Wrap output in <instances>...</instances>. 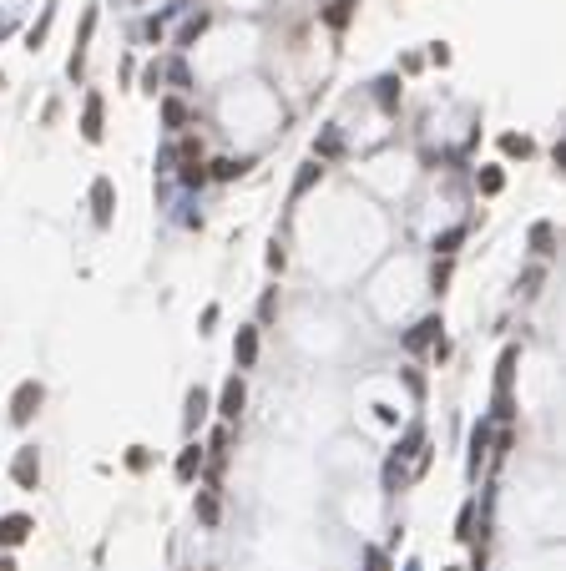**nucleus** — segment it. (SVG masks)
<instances>
[{"instance_id":"nucleus-17","label":"nucleus","mask_w":566,"mask_h":571,"mask_svg":"<svg viewBox=\"0 0 566 571\" xmlns=\"http://www.w3.org/2000/svg\"><path fill=\"white\" fill-rule=\"evenodd\" d=\"M197 516H202V521H207V526H212V521H217V500H212V495H202V505H197Z\"/></svg>"},{"instance_id":"nucleus-15","label":"nucleus","mask_w":566,"mask_h":571,"mask_svg":"<svg viewBox=\"0 0 566 571\" xmlns=\"http://www.w3.org/2000/svg\"><path fill=\"white\" fill-rule=\"evenodd\" d=\"M500 147L511 152V157H526V152H531V142H526V137H500Z\"/></svg>"},{"instance_id":"nucleus-19","label":"nucleus","mask_w":566,"mask_h":571,"mask_svg":"<svg viewBox=\"0 0 566 571\" xmlns=\"http://www.w3.org/2000/svg\"><path fill=\"white\" fill-rule=\"evenodd\" d=\"M0 571H16V561H0Z\"/></svg>"},{"instance_id":"nucleus-10","label":"nucleus","mask_w":566,"mask_h":571,"mask_svg":"<svg viewBox=\"0 0 566 571\" xmlns=\"http://www.w3.org/2000/svg\"><path fill=\"white\" fill-rule=\"evenodd\" d=\"M202 415H207V394H202V389H192V399H187V425H197Z\"/></svg>"},{"instance_id":"nucleus-16","label":"nucleus","mask_w":566,"mask_h":571,"mask_svg":"<svg viewBox=\"0 0 566 571\" xmlns=\"http://www.w3.org/2000/svg\"><path fill=\"white\" fill-rule=\"evenodd\" d=\"M505 187V178L495 173V167H490V173H480V192H500Z\"/></svg>"},{"instance_id":"nucleus-7","label":"nucleus","mask_w":566,"mask_h":571,"mask_svg":"<svg viewBox=\"0 0 566 571\" xmlns=\"http://www.w3.org/2000/svg\"><path fill=\"white\" fill-rule=\"evenodd\" d=\"M253 359H258V334H253V329H243V334H238V364L248 369Z\"/></svg>"},{"instance_id":"nucleus-11","label":"nucleus","mask_w":566,"mask_h":571,"mask_svg":"<svg viewBox=\"0 0 566 571\" xmlns=\"http://www.w3.org/2000/svg\"><path fill=\"white\" fill-rule=\"evenodd\" d=\"M162 117H167V127H182L187 122V106L182 101H162Z\"/></svg>"},{"instance_id":"nucleus-3","label":"nucleus","mask_w":566,"mask_h":571,"mask_svg":"<svg viewBox=\"0 0 566 571\" xmlns=\"http://www.w3.org/2000/svg\"><path fill=\"white\" fill-rule=\"evenodd\" d=\"M31 536V516H6L0 521V546H21Z\"/></svg>"},{"instance_id":"nucleus-14","label":"nucleus","mask_w":566,"mask_h":571,"mask_svg":"<svg viewBox=\"0 0 566 571\" xmlns=\"http://www.w3.org/2000/svg\"><path fill=\"white\" fill-rule=\"evenodd\" d=\"M319 178H324V167H304V173H299V182H294V192H309Z\"/></svg>"},{"instance_id":"nucleus-5","label":"nucleus","mask_w":566,"mask_h":571,"mask_svg":"<svg viewBox=\"0 0 566 571\" xmlns=\"http://www.w3.org/2000/svg\"><path fill=\"white\" fill-rule=\"evenodd\" d=\"M86 142H101V96H86V117H81Z\"/></svg>"},{"instance_id":"nucleus-13","label":"nucleus","mask_w":566,"mask_h":571,"mask_svg":"<svg viewBox=\"0 0 566 571\" xmlns=\"http://www.w3.org/2000/svg\"><path fill=\"white\" fill-rule=\"evenodd\" d=\"M349 11H354V0H334V6H329V26H344Z\"/></svg>"},{"instance_id":"nucleus-12","label":"nucleus","mask_w":566,"mask_h":571,"mask_svg":"<svg viewBox=\"0 0 566 571\" xmlns=\"http://www.w3.org/2000/svg\"><path fill=\"white\" fill-rule=\"evenodd\" d=\"M531 243H536V253H551V222H536L531 227Z\"/></svg>"},{"instance_id":"nucleus-4","label":"nucleus","mask_w":566,"mask_h":571,"mask_svg":"<svg viewBox=\"0 0 566 571\" xmlns=\"http://www.w3.org/2000/svg\"><path fill=\"white\" fill-rule=\"evenodd\" d=\"M36 475H41V461H36V450H21V455H16V480H21L26 490H36Z\"/></svg>"},{"instance_id":"nucleus-6","label":"nucleus","mask_w":566,"mask_h":571,"mask_svg":"<svg viewBox=\"0 0 566 571\" xmlns=\"http://www.w3.org/2000/svg\"><path fill=\"white\" fill-rule=\"evenodd\" d=\"M91 202H96V222H111V182H106V178H96Z\"/></svg>"},{"instance_id":"nucleus-2","label":"nucleus","mask_w":566,"mask_h":571,"mask_svg":"<svg viewBox=\"0 0 566 571\" xmlns=\"http://www.w3.org/2000/svg\"><path fill=\"white\" fill-rule=\"evenodd\" d=\"M238 410H243V379H228V384H222V399H217V415L222 420H238Z\"/></svg>"},{"instance_id":"nucleus-1","label":"nucleus","mask_w":566,"mask_h":571,"mask_svg":"<svg viewBox=\"0 0 566 571\" xmlns=\"http://www.w3.org/2000/svg\"><path fill=\"white\" fill-rule=\"evenodd\" d=\"M41 399H46V394H41V384H36V379H26V384L16 389V399H11V420H16V425H31V415L41 410Z\"/></svg>"},{"instance_id":"nucleus-9","label":"nucleus","mask_w":566,"mask_h":571,"mask_svg":"<svg viewBox=\"0 0 566 571\" xmlns=\"http://www.w3.org/2000/svg\"><path fill=\"white\" fill-rule=\"evenodd\" d=\"M435 329H440V324H435V319H425V324H420V329H415V334L405 339V344H410V349H425L430 339H435Z\"/></svg>"},{"instance_id":"nucleus-8","label":"nucleus","mask_w":566,"mask_h":571,"mask_svg":"<svg viewBox=\"0 0 566 571\" xmlns=\"http://www.w3.org/2000/svg\"><path fill=\"white\" fill-rule=\"evenodd\" d=\"M197 465H202V450H197V445H187V450H182V461H177V475H182V480H192V475H197Z\"/></svg>"},{"instance_id":"nucleus-18","label":"nucleus","mask_w":566,"mask_h":571,"mask_svg":"<svg viewBox=\"0 0 566 571\" xmlns=\"http://www.w3.org/2000/svg\"><path fill=\"white\" fill-rule=\"evenodd\" d=\"M369 566H374V571H389V561H384L379 551H369Z\"/></svg>"}]
</instances>
